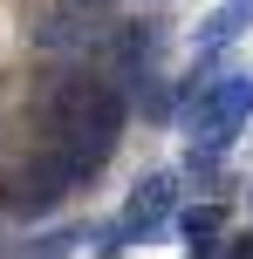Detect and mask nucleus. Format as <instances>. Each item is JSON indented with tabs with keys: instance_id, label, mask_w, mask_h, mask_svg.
<instances>
[{
	"instance_id": "nucleus-1",
	"label": "nucleus",
	"mask_w": 253,
	"mask_h": 259,
	"mask_svg": "<svg viewBox=\"0 0 253 259\" xmlns=\"http://www.w3.org/2000/svg\"><path fill=\"white\" fill-rule=\"evenodd\" d=\"M41 123H48V150H62L68 164H76V178L89 184L96 170L117 157L123 130H130V103H123V89H117L110 75L76 68V75H62V82L48 89Z\"/></svg>"
},
{
	"instance_id": "nucleus-2",
	"label": "nucleus",
	"mask_w": 253,
	"mask_h": 259,
	"mask_svg": "<svg viewBox=\"0 0 253 259\" xmlns=\"http://www.w3.org/2000/svg\"><path fill=\"white\" fill-rule=\"evenodd\" d=\"M171 123L192 137V157H226V143L253 123V75H226V62H199V75L178 89Z\"/></svg>"
},
{
	"instance_id": "nucleus-3",
	"label": "nucleus",
	"mask_w": 253,
	"mask_h": 259,
	"mask_svg": "<svg viewBox=\"0 0 253 259\" xmlns=\"http://www.w3.org/2000/svg\"><path fill=\"white\" fill-rule=\"evenodd\" d=\"M82 191V178H76V164H68L62 150H48L41 143L34 157H21L14 164V178H7V191H0V211L7 219H21V225H34V219H48L62 198H76Z\"/></svg>"
},
{
	"instance_id": "nucleus-4",
	"label": "nucleus",
	"mask_w": 253,
	"mask_h": 259,
	"mask_svg": "<svg viewBox=\"0 0 253 259\" xmlns=\"http://www.w3.org/2000/svg\"><path fill=\"white\" fill-rule=\"evenodd\" d=\"M171 219H178V170H151V178L137 184L130 198H123V211L110 219V232H103V252L158 246V239H171Z\"/></svg>"
},
{
	"instance_id": "nucleus-5",
	"label": "nucleus",
	"mask_w": 253,
	"mask_h": 259,
	"mask_svg": "<svg viewBox=\"0 0 253 259\" xmlns=\"http://www.w3.org/2000/svg\"><path fill=\"white\" fill-rule=\"evenodd\" d=\"M103 48H110V68H123V75H144V68H158L164 27H158V14H137V21L110 27V34H103Z\"/></svg>"
},
{
	"instance_id": "nucleus-6",
	"label": "nucleus",
	"mask_w": 253,
	"mask_h": 259,
	"mask_svg": "<svg viewBox=\"0 0 253 259\" xmlns=\"http://www.w3.org/2000/svg\"><path fill=\"white\" fill-rule=\"evenodd\" d=\"M240 34H253V0H219L199 21V34H192V55H199V62H219Z\"/></svg>"
},
{
	"instance_id": "nucleus-7",
	"label": "nucleus",
	"mask_w": 253,
	"mask_h": 259,
	"mask_svg": "<svg viewBox=\"0 0 253 259\" xmlns=\"http://www.w3.org/2000/svg\"><path fill=\"white\" fill-rule=\"evenodd\" d=\"M103 14H82V7H55V21L34 27V48H89V41H103Z\"/></svg>"
},
{
	"instance_id": "nucleus-8",
	"label": "nucleus",
	"mask_w": 253,
	"mask_h": 259,
	"mask_svg": "<svg viewBox=\"0 0 253 259\" xmlns=\"http://www.w3.org/2000/svg\"><path fill=\"white\" fill-rule=\"evenodd\" d=\"M171 232L185 239L192 259H219V205H192V211H178Z\"/></svg>"
},
{
	"instance_id": "nucleus-9",
	"label": "nucleus",
	"mask_w": 253,
	"mask_h": 259,
	"mask_svg": "<svg viewBox=\"0 0 253 259\" xmlns=\"http://www.w3.org/2000/svg\"><path fill=\"white\" fill-rule=\"evenodd\" d=\"M76 246H82V225H62V232H41V239H27V246L14 252V259H68Z\"/></svg>"
},
{
	"instance_id": "nucleus-10",
	"label": "nucleus",
	"mask_w": 253,
	"mask_h": 259,
	"mask_svg": "<svg viewBox=\"0 0 253 259\" xmlns=\"http://www.w3.org/2000/svg\"><path fill=\"white\" fill-rule=\"evenodd\" d=\"M62 7H82V14H110L117 0H62Z\"/></svg>"
},
{
	"instance_id": "nucleus-11",
	"label": "nucleus",
	"mask_w": 253,
	"mask_h": 259,
	"mask_svg": "<svg viewBox=\"0 0 253 259\" xmlns=\"http://www.w3.org/2000/svg\"><path fill=\"white\" fill-rule=\"evenodd\" d=\"M219 259H253V232L240 239V246H226V252H219Z\"/></svg>"
},
{
	"instance_id": "nucleus-12",
	"label": "nucleus",
	"mask_w": 253,
	"mask_h": 259,
	"mask_svg": "<svg viewBox=\"0 0 253 259\" xmlns=\"http://www.w3.org/2000/svg\"><path fill=\"white\" fill-rule=\"evenodd\" d=\"M151 7H164V0H151Z\"/></svg>"
},
{
	"instance_id": "nucleus-13",
	"label": "nucleus",
	"mask_w": 253,
	"mask_h": 259,
	"mask_svg": "<svg viewBox=\"0 0 253 259\" xmlns=\"http://www.w3.org/2000/svg\"><path fill=\"white\" fill-rule=\"evenodd\" d=\"M246 205H253V191H246Z\"/></svg>"
}]
</instances>
